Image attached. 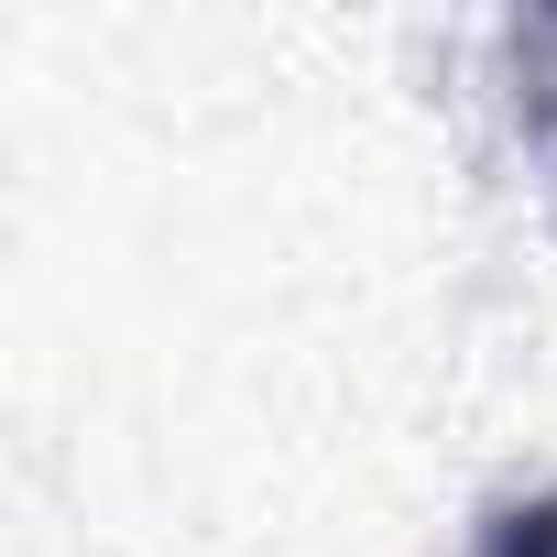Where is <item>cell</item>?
Wrapping results in <instances>:
<instances>
[{
	"label": "cell",
	"instance_id": "cell-2",
	"mask_svg": "<svg viewBox=\"0 0 557 557\" xmlns=\"http://www.w3.org/2000/svg\"><path fill=\"white\" fill-rule=\"evenodd\" d=\"M513 66H524V121L546 143V175H557V12L513 23Z\"/></svg>",
	"mask_w": 557,
	"mask_h": 557
},
{
	"label": "cell",
	"instance_id": "cell-1",
	"mask_svg": "<svg viewBox=\"0 0 557 557\" xmlns=\"http://www.w3.org/2000/svg\"><path fill=\"white\" fill-rule=\"evenodd\" d=\"M470 557H557V492H513V503H492L481 535H470Z\"/></svg>",
	"mask_w": 557,
	"mask_h": 557
}]
</instances>
